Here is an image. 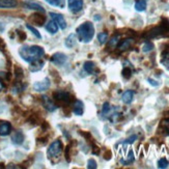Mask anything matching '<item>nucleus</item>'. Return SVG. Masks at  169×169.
<instances>
[{"mask_svg": "<svg viewBox=\"0 0 169 169\" xmlns=\"http://www.w3.org/2000/svg\"><path fill=\"white\" fill-rule=\"evenodd\" d=\"M67 55L64 54V53L57 52L51 57V62L55 65H61L67 61Z\"/></svg>", "mask_w": 169, "mask_h": 169, "instance_id": "6", "label": "nucleus"}, {"mask_svg": "<svg viewBox=\"0 0 169 169\" xmlns=\"http://www.w3.org/2000/svg\"><path fill=\"white\" fill-rule=\"evenodd\" d=\"M43 67H44V61H42L41 59H37V60H34V61L30 62L29 70L31 71V72H37V71L42 70Z\"/></svg>", "mask_w": 169, "mask_h": 169, "instance_id": "16", "label": "nucleus"}, {"mask_svg": "<svg viewBox=\"0 0 169 169\" xmlns=\"http://www.w3.org/2000/svg\"><path fill=\"white\" fill-rule=\"evenodd\" d=\"M122 76L126 78V79H130L131 76H132V70L130 67H125L122 70Z\"/></svg>", "mask_w": 169, "mask_h": 169, "instance_id": "31", "label": "nucleus"}, {"mask_svg": "<svg viewBox=\"0 0 169 169\" xmlns=\"http://www.w3.org/2000/svg\"><path fill=\"white\" fill-rule=\"evenodd\" d=\"M161 128L165 135H169V118H165L161 122Z\"/></svg>", "mask_w": 169, "mask_h": 169, "instance_id": "24", "label": "nucleus"}, {"mask_svg": "<svg viewBox=\"0 0 169 169\" xmlns=\"http://www.w3.org/2000/svg\"><path fill=\"white\" fill-rule=\"evenodd\" d=\"M49 4L53 6H58V7H64V0H46Z\"/></svg>", "mask_w": 169, "mask_h": 169, "instance_id": "27", "label": "nucleus"}, {"mask_svg": "<svg viewBox=\"0 0 169 169\" xmlns=\"http://www.w3.org/2000/svg\"><path fill=\"white\" fill-rule=\"evenodd\" d=\"M4 87H5V86H4V84H3V81L0 79V91H1V90H3Z\"/></svg>", "mask_w": 169, "mask_h": 169, "instance_id": "43", "label": "nucleus"}, {"mask_svg": "<svg viewBox=\"0 0 169 169\" xmlns=\"http://www.w3.org/2000/svg\"><path fill=\"white\" fill-rule=\"evenodd\" d=\"M49 87H50V80L48 78H45L42 81L35 82L33 85L34 90H36V91H45Z\"/></svg>", "mask_w": 169, "mask_h": 169, "instance_id": "8", "label": "nucleus"}, {"mask_svg": "<svg viewBox=\"0 0 169 169\" xmlns=\"http://www.w3.org/2000/svg\"><path fill=\"white\" fill-rule=\"evenodd\" d=\"M42 102H43L44 107L46 108L48 111H50V112H53V111L56 110L57 106L55 105L54 102H53L51 99H49L47 95H43V97H42Z\"/></svg>", "mask_w": 169, "mask_h": 169, "instance_id": "9", "label": "nucleus"}, {"mask_svg": "<svg viewBox=\"0 0 169 169\" xmlns=\"http://www.w3.org/2000/svg\"><path fill=\"white\" fill-rule=\"evenodd\" d=\"M69 7L72 12H79L83 6V0H67Z\"/></svg>", "mask_w": 169, "mask_h": 169, "instance_id": "10", "label": "nucleus"}, {"mask_svg": "<svg viewBox=\"0 0 169 169\" xmlns=\"http://www.w3.org/2000/svg\"><path fill=\"white\" fill-rule=\"evenodd\" d=\"M147 81L150 82V84H152L153 86H158V85H159V83L157 81H155V80H153L152 78H148Z\"/></svg>", "mask_w": 169, "mask_h": 169, "instance_id": "39", "label": "nucleus"}, {"mask_svg": "<svg viewBox=\"0 0 169 169\" xmlns=\"http://www.w3.org/2000/svg\"><path fill=\"white\" fill-rule=\"evenodd\" d=\"M19 35H20V39H21L22 41H24V40L26 39V35H25V33H24V32L20 31V32H19Z\"/></svg>", "mask_w": 169, "mask_h": 169, "instance_id": "42", "label": "nucleus"}, {"mask_svg": "<svg viewBox=\"0 0 169 169\" xmlns=\"http://www.w3.org/2000/svg\"><path fill=\"white\" fill-rule=\"evenodd\" d=\"M135 160L134 158V153H133V150H131L130 152H129L128 156H127V160H120V163L123 164V165H129V164L133 163Z\"/></svg>", "mask_w": 169, "mask_h": 169, "instance_id": "22", "label": "nucleus"}, {"mask_svg": "<svg viewBox=\"0 0 169 169\" xmlns=\"http://www.w3.org/2000/svg\"><path fill=\"white\" fill-rule=\"evenodd\" d=\"M12 127H11V123L3 122H0V135L1 136H6L11 133Z\"/></svg>", "mask_w": 169, "mask_h": 169, "instance_id": "13", "label": "nucleus"}, {"mask_svg": "<svg viewBox=\"0 0 169 169\" xmlns=\"http://www.w3.org/2000/svg\"><path fill=\"white\" fill-rule=\"evenodd\" d=\"M136 140H137V135H132V136H130L128 139H126L123 141V143H125V144H132V143H134Z\"/></svg>", "mask_w": 169, "mask_h": 169, "instance_id": "35", "label": "nucleus"}, {"mask_svg": "<svg viewBox=\"0 0 169 169\" xmlns=\"http://www.w3.org/2000/svg\"><path fill=\"white\" fill-rule=\"evenodd\" d=\"M95 70V64L92 61H86L84 64V71L88 74H92Z\"/></svg>", "mask_w": 169, "mask_h": 169, "instance_id": "26", "label": "nucleus"}, {"mask_svg": "<svg viewBox=\"0 0 169 169\" xmlns=\"http://www.w3.org/2000/svg\"><path fill=\"white\" fill-rule=\"evenodd\" d=\"M50 17L54 20L55 22L57 23V25L60 27L61 29H65L67 28V22H65L64 16L61 14H56V12H50Z\"/></svg>", "mask_w": 169, "mask_h": 169, "instance_id": "7", "label": "nucleus"}, {"mask_svg": "<svg viewBox=\"0 0 169 169\" xmlns=\"http://www.w3.org/2000/svg\"><path fill=\"white\" fill-rule=\"evenodd\" d=\"M24 5L27 7V9H35L37 12H45V9L41 4L39 3H35V2L32 1H26L24 3Z\"/></svg>", "mask_w": 169, "mask_h": 169, "instance_id": "17", "label": "nucleus"}, {"mask_svg": "<svg viewBox=\"0 0 169 169\" xmlns=\"http://www.w3.org/2000/svg\"><path fill=\"white\" fill-rule=\"evenodd\" d=\"M118 42H119V36H118V35L112 36V39H111L109 43H108V48H109V49H114V48L117 46Z\"/></svg>", "mask_w": 169, "mask_h": 169, "instance_id": "23", "label": "nucleus"}, {"mask_svg": "<svg viewBox=\"0 0 169 169\" xmlns=\"http://www.w3.org/2000/svg\"><path fill=\"white\" fill-rule=\"evenodd\" d=\"M133 43H134V40L133 39L123 40V41L118 45V50H119V51H126V50L130 49V48L132 47Z\"/></svg>", "mask_w": 169, "mask_h": 169, "instance_id": "14", "label": "nucleus"}, {"mask_svg": "<svg viewBox=\"0 0 169 169\" xmlns=\"http://www.w3.org/2000/svg\"><path fill=\"white\" fill-rule=\"evenodd\" d=\"M12 143H15V144L19 145V144H22L24 141V135L22 132H20V131H17V132H15L14 134L12 136Z\"/></svg>", "mask_w": 169, "mask_h": 169, "instance_id": "11", "label": "nucleus"}, {"mask_svg": "<svg viewBox=\"0 0 169 169\" xmlns=\"http://www.w3.org/2000/svg\"><path fill=\"white\" fill-rule=\"evenodd\" d=\"M62 150V144L60 142V140H55L51 145L48 148V157L49 158H55L61 153Z\"/></svg>", "mask_w": 169, "mask_h": 169, "instance_id": "3", "label": "nucleus"}, {"mask_svg": "<svg viewBox=\"0 0 169 169\" xmlns=\"http://www.w3.org/2000/svg\"><path fill=\"white\" fill-rule=\"evenodd\" d=\"M46 29H47V31L50 32L51 34H55L58 31V25H57V23L54 20H52V21H50L49 23L47 24Z\"/></svg>", "mask_w": 169, "mask_h": 169, "instance_id": "19", "label": "nucleus"}, {"mask_svg": "<svg viewBox=\"0 0 169 169\" xmlns=\"http://www.w3.org/2000/svg\"><path fill=\"white\" fill-rule=\"evenodd\" d=\"M29 20L32 22V23L41 26V25L44 24L45 21H46V17L43 16V15H40V14H34V15H32Z\"/></svg>", "mask_w": 169, "mask_h": 169, "instance_id": "12", "label": "nucleus"}, {"mask_svg": "<svg viewBox=\"0 0 169 169\" xmlns=\"http://www.w3.org/2000/svg\"><path fill=\"white\" fill-rule=\"evenodd\" d=\"M135 9H136V11H138V12L145 11V9H146V2L144 1V0H139V1H137L135 3Z\"/></svg>", "mask_w": 169, "mask_h": 169, "instance_id": "25", "label": "nucleus"}, {"mask_svg": "<svg viewBox=\"0 0 169 169\" xmlns=\"http://www.w3.org/2000/svg\"><path fill=\"white\" fill-rule=\"evenodd\" d=\"M17 4V0H0V9H12Z\"/></svg>", "mask_w": 169, "mask_h": 169, "instance_id": "15", "label": "nucleus"}, {"mask_svg": "<svg viewBox=\"0 0 169 169\" xmlns=\"http://www.w3.org/2000/svg\"><path fill=\"white\" fill-rule=\"evenodd\" d=\"M19 53L25 61L30 64V62L34 61V60L41 59V57L45 54V51L42 47H39V46H32V47L23 46L19 50Z\"/></svg>", "mask_w": 169, "mask_h": 169, "instance_id": "1", "label": "nucleus"}, {"mask_svg": "<svg viewBox=\"0 0 169 169\" xmlns=\"http://www.w3.org/2000/svg\"><path fill=\"white\" fill-rule=\"evenodd\" d=\"M111 110V106L108 102L104 103V105H103V109H102V113L103 114H108V113L110 112Z\"/></svg>", "mask_w": 169, "mask_h": 169, "instance_id": "34", "label": "nucleus"}, {"mask_svg": "<svg viewBox=\"0 0 169 169\" xmlns=\"http://www.w3.org/2000/svg\"><path fill=\"white\" fill-rule=\"evenodd\" d=\"M26 27H27V29H29L30 31L32 32V33H33L35 36L37 37V39H42V35H41V33H40L39 31H37L36 29L34 28L33 26H31V25H29V24H26Z\"/></svg>", "mask_w": 169, "mask_h": 169, "instance_id": "30", "label": "nucleus"}, {"mask_svg": "<svg viewBox=\"0 0 169 169\" xmlns=\"http://www.w3.org/2000/svg\"><path fill=\"white\" fill-rule=\"evenodd\" d=\"M162 62H164L166 60H169V49H166V50H164V51L162 52Z\"/></svg>", "mask_w": 169, "mask_h": 169, "instance_id": "36", "label": "nucleus"}, {"mask_svg": "<svg viewBox=\"0 0 169 169\" xmlns=\"http://www.w3.org/2000/svg\"><path fill=\"white\" fill-rule=\"evenodd\" d=\"M153 49V43H150V42H147L146 44L143 46L142 48V51L143 52H150V51H152V50Z\"/></svg>", "mask_w": 169, "mask_h": 169, "instance_id": "32", "label": "nucleus"}, {"mask_svg": "<svg viewBox=\"0 0 169 169\" xmlns=\"http://www.w3.org/2000/svg\"><path fill=\"white\" fill-rule=\"evenodd\" d=\"M53 98L56 102L64 103V104H69L71 102V95L64 90H57L53 93Z\"/></svg>", "mask_w": 169, "mask_h": 169, "instance_id": "4", "label": "nucleus"}, {"mask_svg": "<svg viewBox=\"0 0 169 169\" xmlns=\"http://www.w3.org/2000/svg\"><path fill=\"white\" fill-rule=\"evenodd\" d=\"M111 157H112V153H111V150H106L105 153H104L105 160H110Z\"/></svg>", "mask_w": 169, "mask_h": 169, "instance_id": "38", "label": "nucleus"}, {"mask_svg": "<svg viewBox=\"0 0 169 169\" xmlns=\"http://www.w3.org/2000/svg\"><path fill=\"white\" fill-rule=\"evenodd\" d=\"M15 74H16L17 79H21V78L23 77V70H22L21 67H16V72H15Z\"/></svg>", "mask_w": 169, "mask_h": 169, "instance_id": "37", "label": "nucleus"}, {"mask_svg": "<svg viewBox=\"0 0 169 169\" xmlns=\"http://www.w3.org/2000/svg\"><path fill=\"white\" fill-rule=\"evenodd\" d=\"M77 35L80 42L89 43L95 35V27L91 22H85L77 28Z\"/></svg>", "mask_w": 169, "mask_h": 169, "instance_id": "2", "label": "nucleus"}, {"mask_svg": "<svg viewBox=\"0 0 169 169\" xmlns=\"http://www.w3.org/2000/svg\"><path fill=\"white\" fill-rule=\"evenodd\" d=\"M75 45H76V34L72 33L67 36V40H65V46L69 48H72V47H74Z\"/></svg>", "mask_w": 169, "mask_h": 169, "instance_id": "21", "label": "nucleus"}, {"mask_svg": "<svg viewBox=\"0 0 169 169\" xmlns=\"http://www.w3.org/2000/svg\"><path fill=\"white\" fill-rule=\"evenodd\" d=\"M133 98H134V91L133 90H127L122 95V101L125 104H130L133 101Z\"/></svg>", "mask_w": 169, "mask_h": 169, "instance_id": "20", "label": "nucleus"}, {"mask_svg": "<svg viewBox=\"0 0 169 169\" xmlns=\"http://www.w3.org/2000/svg\"><path fill=\"white\" fill-rule=\"evenodd\" d=\"M83 112H84V105H83V103L81 101H76L74 104V113L76 115H82Z\"/></svg>", "mask_w": 169, "mask_h": 169, "instance_id": "18", "label": "nucleus"}, {"mask_svg": "<svg viewBox=\"0 0 169 169\" xmlns=\"http://www.w3.org/2000/svg\"><path fill=\"white\" fill-rule=\"evenodd\" d=\"M92 153H95V155H98V153H100V148L98 147V146L93 145V150H92Z\"/></svg>", "mask_w": 169, "mask_h": 169, "instance_id": "41", "label": "nucleus"}, {"mask_svg": "<svg viewBox=\"0 0 169 169\" xmlns=\"http://www.w3.org/2000/svg\"><path fill=\"white\" fill-rule=\"evenodd\" d=\"M168 165H169V162H168L167 160H166L165 158L160 159V160H159V162H158V167H159V168H161V169H163V168H167V167H168Z\"/></svg>", "mask_w": 169, "mask_h": 169, "instance_id": "29", "label": "nucleus"}, {"mask_svg": "<svg viewBox=\"0 0 169 169\" xmlns=\"http://www.w3.org/2000/svg\"><path fill=\"white\" fill-rule=\"evenodd\" d=\"M69 150H70V145L67 146V148H65V158H67V162H70V156H69Z\"/></svg>", "mask_w": 169, "mask_h": 169, "instance_id": "40", "label": "nucleus"}, {"mask_svg": "<svg viewBox=\"0 0 169 169\" xmlns=\"http://www.w3.org/2000/svg\"><path fill=\"white\" fill-rule=\"evenodd\" d=\"M165 32H168V31L161 25V26L155 27V28L150 30L148 32H146L144 34V36L147 37V39H153V37H158V36H161V35H164Z\"/></svg>", "mask_w": 169, "mask_h": 169, "instance_id": "5", "label": "nucleus"}, {"mask_svg": "<svg viewBox=\"0 0 169 169\" xmlns=\"http://www.w3.org/2000/svg\"><path fill=\"white\" fill-rule=\"evenodd\" d=\"M97 167H98V165H97L95 160H93V159H89V160L87 161V168L88 169H95Z\"/></svg>", "mask_w": 169, "mask_h": 169, "instance_id": "33", "label": "nucleus"}, {"mask_svg": "<svg viewBox=\"0 0 169 169\" xmlns=\"http://www.w3.org/2000/svg\"><path fill=\"white\" fill-rule=\"evenodd\" d=\"M98 39H99V42L101 44H105L108 40V33L107 32H101V33H99V35H98Z\"/></svg>", "mask_w": 169, "mask_h": 169, "instance_id": "28", "label": "nucleus"}]
</instances>
